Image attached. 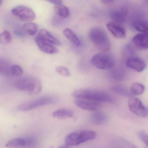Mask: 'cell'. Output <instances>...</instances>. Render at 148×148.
I'll return each mask as SVG.
<instances>
[{
	"label": "cell",
	"instance_id": "obj_1",
	"mask_svg": "<svg viewBox=\"0 0 148 148\" xmlns=\"http://www.w3.org/2000/svg\"><path fill=\"white\" fill-rule=\"evenodd\" d=\"M18 90L30 95H37L41 92L42 84L38 78L32 76L22 77L15 83Z\"/></svg>",
	"mask_w": 148,
	"mask_h": 148
},
{
	"label": "cell",
	"instance_id": "obj_2",
	"mask_svg": "<svg viewBox=\"0 0 148 148\" xmlns=\"http://www.w3.org/2000/svg\"><path fill=\"white\" fill-rule=\"evenodd\" d=\"M73 96L77 99H86L99 103H111L112 99L107 92L99 90L81 89L75 91Z\"/></svg>",
	"mask_w": 148,
	"mask_h": 148
},
{
	"label": "cell",
	"instance_id": "obj_3",
	"mask_svg": "<svg viewBox=\"0 0 148 148\" xmlns=\"http://www.w3.org/2000/svg\"><path fill=\"white\" fill-rule=\"evenodd\" d=\"M89 37L91 41L100 50L106 51L110 49V41L106 32L102 28H91L89 32Z\"/></svg>",
	"mask_w": 148,
	"mask_h": 148
},
{
	"label": "cell",
	"instance_id": "obj_4",
	"mask_svg": "<svg viewBox=\"0 0 148 148\" xmlns=\"http://www.w3.org/2000/svg\"><path fill=\"white\" fill-rule=\"evenodd\" d=\"M96 136L97 133L93 131H78L66 136L65 138V142L67 146H77L85 142L93 140L96 138Z\"/></svg>",
	"mask_w": 148,
	"mask_h": 148
},
{
	"label": "cell",
	"instance_id": "obj_5",
	"mask_svg": "<svg viewBox=\"0 0 148 148\" xmlns=\"http://www.w3.org/2000/svg\"><path fill=\"white\" fill-rule=\"evenodd\" d=\"M57 101L58 99L55 97L46 96L22 104L18 106V109L21 111H27L40 106L54 103Z\"/></svg>",
	"mask_w": 148,
	"mask_h": 148
},
{
	"label": "cell",
	"instance_id": "obj_6",
	"mask_svg": "<svg viewBox=\"0 0 148 148\" xmlns=\"http://www.w3.org/2000/svg\"><path fill=\"white\" fill-rule=\"evenodd\" d=\"M38 145V140L34 137H17L9 140L5 146L11 148H34Z\"/></svg>",
	"mask_w": 148,
	"mask_h": 148
},
{
	"label": "cell",
	"instance_id": "obj_7",
	"mask_svg": "<svg viewBox=\"0 0 148 148\" xmlns=\"http://www.w3.org/2000/svg\"><path fill=\"white\" fill-rule=\"evenodd\" d=\"M91 62L96 68L100 70H109L112 68L114 65L113 58L110 55L103 53L94 55Z\"/></svg>",
	"mask_w": 148,
	"mask_h": 148
},
{
	"label": "cell",
	"instance_id": "obj_8",
	"mask_svg": "<svg viewBox=\"0 0 148 148\" xmlns=\"http://www.w3.org/2000/svg\"><path fill=\"white\" fill-rule=\"evenodd\" d=\"M12 12L20 20L25 22H29L34 20L36 14L31 8L25 5H19L13 8Z\"/></svg>",
	"mask_w": 148,
	"mask_h": 148
},
{
	"label": "cell",
	"instance_id": "obj_9",
	"mask_svg": "<svg viewBox=\"0 0 148 148\" xmlns=\"http://www.w3.org/2000/svg\"><path fill=\"white\" fill-rule=\"evenodd\" d=\"M128 105L130 110L141 117H145L148 114V111L138 99L131 97L128 101Z\"/></svg>",
	"mask_w": 148,
	"mask_h": 148
},
{
	"label": "cell",
	"instance_id": "obj_10",
	"mask_svg": "<svg viewBox=\"0 0 148 148\" xmlns=\"http://www.w3.org/2000/svg\"><path fill=\"white\" fill-rule=\"evenodd\" d=\"M106 27L115 38L120 39L126 38V31L120 24L113 21L109 22L106 24Z\"/></svg>",
	"mask_w": 148,
	"mask_h": 148
},
{
	"label": "cell",
	"instance_id": "obj_11",
	"mask_svg": "<svg viewBox=\"0 0 148 148\" xmlns=\"http://www.w3.org/2000/svg\"><path fill=\"white\" fill-rule=\"evenodd\" d=\"M127 67L138 72L145 70L146 65L144 60L138 57H131L127 60L126 63Z\"/></svg>",
	"mask_w": 148,
	"mask_h": 148
},
{
	"label": "cell",
	"instance_id": "obj_12",
	"mask_svg": "<svg viewBox=\"0 0 148 148\" xmlns=\"http://www.w3.org/2000/svg\"><path fill=\"white\" fill-rule=\"evenodd\" d=\"M74 102L75 104L79 108L90 111H96L101 105V103L99 102L81 99H77Z\"/></svg>",
	"mask_w": 148,
	"mask_h": 148
},
{
	"label": "cell",
	"instance_id": "obj_13",
	"mask_svg": "<svg viewBox=\"0 0 148 148\" xmlns=\"http://www.w3.org/2000/svg\"><path fill=\"white\" fill-rule=\"evenodd\" d=\"M35 41L38 47L45 53L52 54L58 52V50L55 47L41 39L38 36L35 38Z\"/></svg>",
	"mask_w": 148,
	"mask_h": 148
},
{
	"label": "cell",
	"instance_id": "obj_14",
	"mask_svg": "<svg viewBox=\"0 0 148 148\" xmlns=\"http://www.w3.org/2000/svg\"><path fill=\"white\" fill-rule=\"evenodd\" d=\"M38 36L41 39L51 45L57 46H60L62 45L61 42L57 38L46 29H41L39 32Z\"/></svg>",
	"mask_w": 148,
	"mask_h": 148
},
{
	"label": "cell",
	"instance_id": "obj_15",
	"mask_svg": "<svg viewBox=\"0 0 148 148\" xmlns=\"http://www.w3.org/2000/svg\"><path fill=\"white\" fill-rule=\"evenodd\" d=\"M132 41L138 48L141 50L148 49V35L142 33L138 34L134 36Z\"/></svg>",
	"mask_w": 148,
	"mask_h": 148
},
{
	"label": "cell",
	"instance_id": "obj_16",
	"mask_svg": "<svg viewBox=\"0 0 148 148\" xmlns=\"http://www.w3.org/2000/svg\"><path fill=\"white\" fill-rule=\"evenodd\" d=\"M107 120L106 115L100 111H94L90 116L91 123L95 125H100L106 122Z\"/></svg>",
	"mask_w": 148,
	"mask_h": 148
},
{
	"label": "cell",
	"instance_id": "obj_17",
	"mask_svg": "<svg viewBox=\"0 0 148 148\" xmlns=\"http://www.w3.org/2000/svg\"><path fill=\"white\" fill-rule=\"evenodd\" d=\"M132 26L136 31L148 35V21L142 20L134 21L132 24Z\"/></svg>",
	"mask_w": 148,
	"mask_h": 148
},
{
	"label": "cell",
	"instance_id": "obj_18",
	"mask_svg": "<svg viewBox=\"0 0 148 148\" xmlns=\"http://www.w3.org/2000/svg\"><path fill=\"white\" fill-rule=\"evenodd\" d=\"M74 112L69 109H60L53 112V116L58 119H65L73 117Z\"/></svg>",
	"mask_w": 148,
	"mask_h": 148
},
{
	"label": "cell",
	"instance_id": "obj_19",
	"mask_svg": "<svg viewBox=\"0 0 148 148\" xmlns=\"http://www.w3.org/2000/svg\"><path fill=\"white\" fill-rule=\"evenodd\" d=\"M12 65L6 59H0V73L5 76H10L11 74V68Z\"/></svg>",
	"mask_w": 148,
	"mask_h": 148
},
{
	"label": "cell",
	"instance_id": "obj_20",
	"mask_svg": "<svg viewBox=\"0 0 148 148\" xmlns=\"http://www.w3.org/2000/svg\"><path fill=\"white\" fill-rule=\"evenodd\" d=\"M63 34L67 39L69 40L75 45L77 47L80 46L81 45L80 40L71 29L66 28L63 31Z\"/></svg>",
	"mask_w": 148,
	"mask_h": 148
},
{
	"label": "cell",
	"instance_id": "obj_21",
	"mask_svg": "<svg viewBox=\"0 0 148 148\" xmlns=\"http://www.w3.org/2000/svg\"><path fill=\"white\" fill-rule=\"evenodd\" d=\"M38 26L36 23L33 22H27L24 24L22 27L23 32L29 36L35 35L38 31Z\"/></svg>",
	"mask_w": 148,
	"mask_h": 148
},
{
	"label": "cell",
	"instance_id": "obj_22",
	"mask_svg": "<svg viewBox=\"0 0 148 148\" xmlns=\"http://www.w3.org/2000/svg\"><path fill=\"white\" fill-rule=\"evenodd\" d=\"M53 9L55 13L61 18H68L70 15V10L64 5L62 4L55 5Z\"/></svg>",
	"mask_w": 148,
	"mask_h": 148
},
{
	"label": "cell",
	"instance_id": "obj_23",
	"mask_svg": "<svg viewBox=\"0 0 148 148\" xmlns=\"http://www.w3.org/2000/svg\"><path fill=\"white\" fill-rule=\"evenodd\" d=\"M110 15L113 22L118 24L124 23L126 20L125 16L123 15L120 11H112L110 12Z\"/></svg>",
	"mask_w": 148,
	"mask_h": 148
},
{
	"label": "cell",
	"instance_id": "obj_24",
	"mask_svg": "<svg viewBox=\"0 0 148 148\" xmlns=\"http://www.w3.org/2000/svg\"><path fill=\"white\" fill-rule=\"evenodd\" d=\"M144 86L139 83H134L132 84L130 92L132 95L138 96L143 93L145 91Z\"/></svg>",
	"mask_w": 148,
	"mask_h": 148
},
{
	"label": "cell",
	"instance_id": "obj_25",
	"mask_svg": "<svg viewBox=\"0 0 148 148\" xmlns=\"http://www.w3.org/2000/svg\"><path fill=\"white\" fill-rule=\"evenodd\" d=\"M12 36L10 32L5 30L0 34V42L3 45H8L12 41Z\"/></svg>",
	"mask_w": 148,
	"mask_h": 148
},
{
	"label": "cell",
	"instance_id": "obj_26",
	"mask_svg": "<svg viewBox=\"0 0 148 148\" xmlns=\"http://www.w3.org/2000/svg\"><path fill=\"white\" fill-rule=\"evenodd\" d=\"M23 73L22 67L18 65H12L11 68V74L16 77H21Z\"/></svg>",
	"mask_w": 148,
	"mask_h": 148
},
{
	"label": "cell",
	"instance_id": "obj_27",
	"mask_svg": "<svg viewBox=\"0 0 148 148\" xmlns=\"http://www.w3.org/2000/svg\"><path fill=\"white\" fill-rule=\"evenodd\" d=\"M112 90L116 92L117 93H119L121 95H123L126 97H130L132 95L131 92H130L126 89L121 86H114Z\"/></svg>",
	"mask_w": 148,
	"mask_h": 148
},
{
	"label": "cell",
	"instance_id": "obj_28",
	"mask_svg": "<svg viewBox=\"0 0 148 148\" xmlns=\"http://www.w3.org/2000/svg\"><path fill=\"white\" fill-rule=\"evenodd\" d=\"M56 71L60 74V75L64 77H70L71 73L69 70L63 66H58L55 68Z\"/></svg>",
	"mask_w": 148,
	"mask_h": 148
},
{
	"label": "cell",
	"instance_id": "obj_29",
	"mask_svg": "<svg viewBox=\"0 0 148 148\" xmlns=\"http://www.w3.org/2000/svg\"><path fill=\"white\" fill-rule=\"evenodd\" d=\"M138 136L140 139L147 145L148 147V135L144 132H140Z\"/></svg>",
	"mask_w": 148,
	"mask_h": 148
},
{
	"label": "cell",
	"instance_id": "obj_30",
	"mask_svg": "<svg viewBox=\"0 0 148 148\" xmlns=\"http://www.w3.org/2000/svg\"><path fill=\"white\" fill-rule=\"evenodd\" d=\"M120 11L123 15H124L125 16H126L127 14H128L129 9H128L127 6L124 5H123L121 7V8H120Z\"/></svg>",
	"mask_w": 148,
	"mask_h": 148
},
{
	"label": "cell",
	"instance_id": "obj_31",
	"mask_svg": "<svg viewBox=\"0 0 148 148\" xmlns=\"http://www.w3.org/2000/svg\"><path fill=\"white\" fill-rule=\"evenodd\" d=\"M49 2H51V3L54 4L55 5H60V4H62L63 3V1L60 0H51V1H49Z\"/></svg>",
	"mask_w": 148,
	"mask_h": 148
},
{
	"label": "cell",
	"instance_id": "obj_32",
	"mask_svg": "<svg viewBox=\"0 0 148 148\" xmlns=\"http://www.w3.org/2000/svg\"><path fill=\"white\" fill-rule=\"evenodd\" d=\"M122 148H137V147H136V146H133L132 145H131L130 144H127L125 145H123V147H122Z\"/></svg>",
	"mask_w": 148,
	"mask_h": 148
},
{
	"label": "cell",
	"instance_id": "obj_33",
	"mask_svg": "<svg viewBox=\"0 0 148 148\" xmlns=\"http://www.w3.org/2000/svg\"><path fill=\"white\" fill-rule=\"evenodd\" d=\"M112 1H109V0H104V1H102V2L104 4H109L110 3H111L112 2Z\"/></svg>",
	"mask_w": 148,
	"mask_h": 148
},
{
	"label": "cell",
	"instance_id": "obj_34",
	"mask_svg": "<svg viewBox=\"0 0 148 148\" xmlns=\"http://www.w3.org/2000/svg\"><path fill=\"white\" fill-rule=\"evenodd\" d=\"M58 148H69V147H68V146H65V145H64V146H60V147H59Z\"/></svg>",
	"mask_w": 148,
	"mask_h": 148
},
{
	"label": "cell",
	"instance_id": "obj_35",
	"mask_svg": "<svg viewBox=\"0 0 148 148\" xmlns=\"http://www.w3.org/2000/svg\"><path fill=\"white\" fill-rule=\"evenodd\" d=\"M147 3H148V1H147Z\"/></svg>",
	"mask_w": 148,
	"mask_h": 148
},
{
	"label": "cell",
	"instance_id": "obj_36",
	"mask_svg": "<svg viewBox=\"0 0 148 148\" xmlns=\"http://www.w3.org/2000/svg\"><path fill=\"white\" fill-rule=\"evenodd\" d=\"M147 111H148V110H147Z\"/></svg>",
	"mask_w": 148,
	"mask_h": 148
}]
</instances>
